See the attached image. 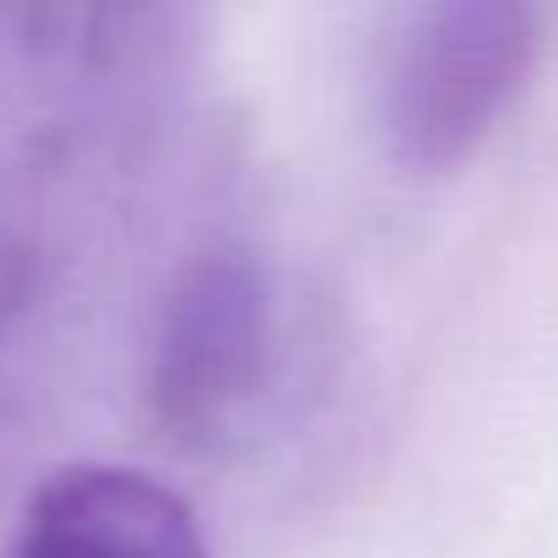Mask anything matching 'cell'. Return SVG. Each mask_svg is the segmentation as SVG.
<instances>
[{
	"label": "cell",
	"instance_id": "obj_1",
	"mask_svg": "<svg viewBox=\"0 0 558 558\" xmlns=\"http://www.w3.org/2000/svg\"><path fill=\"white\" fill-rule=\"evenodd\" d=\"M536 56V0H422L395 77L389 137L411 170L460 165L520 94Z\"/></svg>",
	"mask_w": 558,
	"mask_h": 558
},
{
	"label": "cell",
	"instance_id": "obj_2",
	"mask_svg": "<svg viewBox=\"0 0 558 558\" xmlns=\"http://www.w3.org/2000/svg\"><path fill=\"white\" fill-rule=\"evenodd\" d=\"M268 351V286L246 252L197 257L165 302L154 340V405L170 427H208L235 411Z\"/></svg>",
	"mask_w": 558,
	"mask_h": 558
},
{
	"label": "cell",
	"instance_id": "obj_3",
	"mask_svg": "<svg viewBox=\"0 0 558 558\" xmlns=\"http://www.w3.org/2000/svg\"><path fill=\"white\" fill-rule=\"evenodd\" d=\"M12 558H208V542L165 482L121 465H72L34 493Z\"/></svg>",
	"mask_w": 558,
	"mask_h": 558
}]
</instances>
